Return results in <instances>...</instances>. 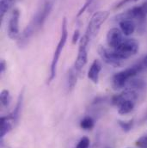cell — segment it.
Instances as JSON below:
<instances>
[{"label":"cell","instance_id":"603a6c76","mask_svg":"<svg viewBox=\"0 0 147 148\" xmlns=\"http://www.w3.org/2000/svg\"><path fill=\"white\" fill-rule=\"evenodd\" d=\"M136 1H138V0H120V1H119L117 3H116V5L113 7L115 10H117V9H120V8H121V7H123L124 5H126V4H127V3H132V2H136Z\"/></svg>","mask_w":147,"mask_h":148},{"label":"cell","instance_id":"5b68a950","mask_svg":"<svg viewBox=\"0 0 147 148\" xmlns=\"http://www.w3.org/2000/svg\"><path fill=\"white\" fill-rule=\"evenodd\" d=\"M109 16V12L106 11V10H101V11H97L90 18V21L88 24L86 32L84 35H86L87 36L90 38V40H91L92 39H94L96 36V35L98 34L102 25L103 24V23L108 19V17Z\"/></svg>","mask_w":147,"mask_h":148},{"label":"cell","instance_id":"9c48e42d","mask_svg":"<svg viewBox=\"0 0 147 148\" xmlns=\"http://www.w3.org/2000/svg\"><path fill=\"white\" fill-rule=\"evenodd\" d=\"M123 40V34L121 30L118 28H112L107 34V43L108 46L112 49L116 48L122 42Z\"/></svg>","mask_w":147,"mask_h":148},{"label":"cell","instance_id":"4fadbf2b","mask_svg":"<svg viewBox=\"0 0 147 148\" xmlns=\"http://www.w3.org/2000/svg\"><path fill=\"white\" fill-rule=\"evenodd\" d=\"M23 92L22 91L18 97V99H17V103H16V108L14 111L9 114L10 118L11 119V121L14 122V123H16L20 118V114H21V111H22V107H23Z\"/></svg>","mask_w":147,"mask_h":148},{"label":"cell","instance_id":"9a60e30c","mask_svg":"<svg viewBox=\"0 0 147 148\" xmlns=\"http://www.w3.org/2000/svg\"><path fill=\"white\" fill-rule=\"evenodd\" d=\"M77 81V73L75 71L74 68H71L68 72V77H67V87L68 90L71 91L72 90Z\"/></svg>","mask_w":147,"mask_h":148},{"label":"cell","instance_id":"30bf717a","mask_svg":"<svg viewBox=\"0 0 147 148\" xmlns=\"http://www.w3.org/2000/svg\"><path fill=\"white\" fill-rule=\"evenodd\" d=\"M119 25L122 34L126 36L133 35L136 29V23L134 21L127 18L119 19Z\"/></svg>","mask_w":147,"mask_h":148},{"label":"cell","instance_id":"7a4b0ae2","mask_svg":"<svg viewBox=\"0 0 147 148\" xmlns=\"http://www.w3.org/2000/svg\"><path fill=\"white\" fill-rule=\"evenodd\" d=\"M68 38V30H67V20L66 17L63 18L62 20V24H61V35H60V39L56 47V49L53 53V60L51 63L50 66V74L48 77V84L52 83L53 79L56 77V73H57V66H58V62L60 57V54L66 46V43L67 41Z\"/></svg>","mask_w":147,"mask_h":148},{"label":"cell","instance_id":"4316f807","mask_svg":"<svg viewBox=\"0 0 147 148\" xmlns=\"http://www.w3.org/2000/svg\"><path fill=\"white\" fill-rule=\"evenodd\" d=\"M1 148H10L9 146L5 145L3 142V140H1Z\"/></svg>","mask_w":147,"mask_h":148},{"label":"cell","instance_id":"7402d4cb","mask_svg":"<svg viewBox=\"0 0 147 148\" xmlns=\"http://www.w3.org/2000/svg\"><path fill=\"white\" fill-rule=\"evenodd\" d=\"M93 1H94V0H86L85 3H84V4L82 6V8H81L80 10L78 11V13H77V17H79L80 16H82V15L88 10V8L91 5V3H93Z\"/></svg>","mask_w":147,"mask_h":148},{"label":"cell","instance_id":"484cf974","mask_svg":"<svg viewBox=\"0 0 147 148\" xmlns=\"http://www.w3.org/2000/svg\"><path fill=\"white\" fill-rule=\"evenodd\" d=\"M142 8L144 9V10H145V12H146V14L147 15V2H146V3H144L142 5Z\"/></svg>","mask_w":147,"mask_h":148},{"label":"cell","instance_id":"3957f363","mask_svg":"<svg viewBox=\"0 0 147 148\" xmlns=\"http://www.w3.org/2000/svg\"><path fill=\"white\" fill-rule=\"evenodd\" d=\"M144 65L136 64L123 71L115 73L112 77V87L113 90H121L126 87L129 80L136 77L143 69Z\"/></svg>","mask_w":147,"mask_h":148},{"label":"cell","instance_id":"277c9868","mask_svg":"<svg viewBox=\"0 0 147 148\" xmlns=\"http://www.w3.org/2000/svg\"><path fill=\"white\" fill-rule=\"evenodd\" d=\"M139 48V44L135 39H124L122 42L114 49H112L116 56L122 60H126L135 55Z\"/></svg>","mask_w":147,"mask_h":148},{"label":"cell","instance_id":"d4e9b609","mask_svg":"<svg viewBox=\"0 0 147 148\" xmlns=\"http://www.w3.org/2000/svg\"><path fill=\"white\" fill-rule=\"evenodd\" d=\"M6 70V62L2 60L0 61V73H3Z\"/></svg>","mask_w":147,"mask_h":148},{"label":"cell","instance_id":"52a82bcc","mask_svg":"<svg viewBox=\"0 0 147 148\" xmlns=\"http://www.w3.org/2000/svg\"><path fill=\"white\" fill-rule=\"evenodd\" d=\"M97 52L101 57V59L106 64L109 65L113 67H120L124 64V60H120L116 56L114 52L112 49H108L103 46H99L97 48Z\"/></svg>","mask_w":147,"mask_h":148},{"label":"cell","instance_id":"8fae6325","mask_svg":"<svg viewBox=\"0 0 147 148\" xmlns=\"http://www.w3.org/2000/svg\"><path fill=\"white\" fill-rule=\"evenodd\" d=\"M101 71H102L101 62L97 60H95L88 71V78L94 84H97Z\"/></svg>","mask_w":147,"mask_h":148},{"label":"cell","instance_id":"8992f818","mask_svg":"<svg viewBox=\"0 0 147 148\" xmlns=\"http://www.w3.org/2000/svg\"><path fill=\"white\" fill-rule=\"evenodd\" d=\"M90 40L86 35H83L79 40L78 53L74 63L73 68L77 73H80L88 61V45Z\"/></svg>","mask_w":147,"mask_h":148},{"label":"cell","instance_id":"ba28073f","mask_svg":"<svg viewBox=\"0 0 147 148\" xmlns=\"http://www.w3.org/2000/svg\"><path fill=\"white\" fill-rule=\"evenodd\" d=\"M19 18L20 11L17 9H15L10 17L9 25H8V36L11 40H16L20 36L19 33Z\"/></svg>","mask_w":147,"mask_h":148},{"label":"cell","instance_id":"83f0119b","mask_svg":"<svg viewBox=\"0 0 147 148\" xmlns=\"http://www.w3.org/2000/svg\"><path fill=\"white\" fill-rule=\"evenodd\" d=\"M143 65H144L145 67H146L147 68V55L145 57V59H144V60H143Z\"/></svg>","mask_w":147,"mask_h":148},{"label":"cell","instance_id":"6da1fadb","mask_svg":"<svg viewBox=\"0 0 147 148\" xmlns=\"http://www.w3.org/2000/svg\"><path fill=\"white\" fill-rule=\"evenodd\" d=\"M55 1L56 0H41V3L35 16H33L31 22L28 24V26L35 32V34L43 27L45 22L53 9Z\"/></svg>","mask_w":147,"mask_h":148},{"label":"cell","instance_id":"e0dca14e","mask_svg":"<svg viewBox=\"0 0 147 148\" xmlns=\"http://www.w3.org/2000/svg\"><path fill=\"white\" fill-rule=\"evenodd\" d=\"M94 124H95L94 120L90 116H85L80 121V127L83 129H84V130H90V129H92L93 127H94Z\"/></svg>","mask_w":147,"mask_h":148},{"label":"cell","instance_id":"7c38bea8","mask_svg":"<svg viewBox=\"0 0 147 148\" xmlns=\"http://www.w3.org/2000/svg\"><path fill=\"white\" fill-rule=\"evenodd\" d=\"M146 87V81L139 77H133L129 80L127 84L126 85L125 89L129 90H134L137 92V90H143Z\"/></svg>","mask_w":147,"mask_h":148},{"label":"cell","instance_id":"d6986e66","mask_svg":"<svg viewBox=\"0 0 147 148\" xmlns=\"http://www.w3.org/2000/svg\"><path fill=\"white\" fill-rule=\"evenodd\" d=\"M118 124L119 126L120 127V128L124 131V132H129L132 130L133 127V124H134V121L133 119L132 120H129L128 121H121V120H119L118 121Z\"/></svg>","mask_w":147,"mask_h":148},{"label":"cell","instance_id":"ac0fdd59","mask_svg":"<svg viewBox=\"0 0 147 148\" xmlns=\"http://www.w3.org/2000/svg\"><path fill=\"white\" fill-rule=\"evenodd\" d=\"M0 102L3 107H8L10 102V91L7 90H3L0 93Z\"/></svg>","mask_w":147,"mask_h":148},{"label":"cell","instance_id":"ffe728a7","mask_svg":"<svg viewBox=\"0 0 147 148\" xmlns=\"http://www.w3.org/2000/svg\"><path fill=\"white\" fill-rule=\"evenodd\" d=\"M90 139L86 136H83L78 141L77 145L76 146V148H89L90 147Z\"/></svg>","mask_w":147,"mask_h":148},{"label":"cell","instance_id":"5bb4252c","mask_svg":"<svg viewBox=\"0 0 147 148\" xmlns=\"http://www.w3.org/2000/svg\"><path fill=\"white\" fill-rule=\"evenodd\" d=\"M11 119L10 116H3L1 118V127H0V138L3 140V138L12 129V125L10 122Z\"/></svg>","mask_w":147,"mask_h":148},{"label":"cell","instance_id":"cb8c5ba5","mask_svg":"<svg viewBox=\"0 0 147 148\" xmlns=\"http://www.w3.org/2000/svg\"><path fill=\"white\" fill-rule=\"evenodd\" d=\"M79 36H80V32H79L78 29H76V30L74 31L73 36H72V43H73V44H76V43H77V41L79 40Z\"/></svg>","mask_w":147,"mask_h":148},{"label":"cell","instance_id":"2e32d148","mask_svg":"<svg viewBox=\"0 0 147 148\" xmlns=\"http://www.w3.org/2000/svg\"><path fill=\"white\" fill-rule=\"evenodd\" d=\"M15 0H0V19L2 20L9 10L13 6Z\"/></svg>","mask_w":147,"mask_h":148},{"label":"cell","instance_id":"44dd1931","mask_svg":"<svg viewBox=\"0 0 147 148\" xmlns=\"http://www.w3.org/2000/svg\"><path fill=\"white\" fill-rule=\"evenodd\" d=\"M135 145L139 148H147V135L141 136L140 138H139L136 140Z\"/></svg>","mask_w":147,"mask_h":148}]
</instances>
